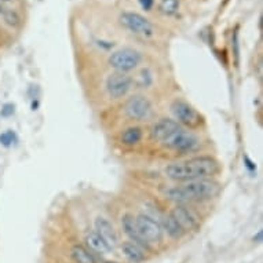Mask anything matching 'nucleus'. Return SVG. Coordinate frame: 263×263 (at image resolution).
Returning <instances> with one entry per match:
<instances>
[{
    "label": "nucleus",
    "instance_id": "f257e3e1",
    "mask_svg": "<svg viewBox=\"0 0 263 263\" xmlns=\"http://www.w3.org/2000/svg\"><path fill=\"white\" fill-rule=\"evenodd\" d=\"M220 171L219 163L210 156H200L193 159L170 164L165 168V175L178 182L211 179Z\"/></svg>",
    "mask_w": 263,
    "mask_h": 263
},
{
    "label": "nucleus",
    "instance_id": "f03ea898",
    "mask_svg": "<svg viewBox=\"0 0 263 263\" xmlns=\"http://www.w3.org/2000/svg\"><path fill=\"white\" fill-rule=\"evenodd\" d=\"M219 193V185L212 179L181 182L164 189V196L177 203H192L211 200Z\"/></svg>",
    "mask_w": 263,
    "mask_h": 263
},
{
    "label": "nucleus",
    "instance_id": "7ed1b4c3",
    "mask_svg": "<svg viewBox=\"0 0 263 263\" xmlns=\"http://www.w3.org/2000/svg\"><path fill=\"white\" fill-rule=\"evenodd\" d=\"M171 110H173L174 116L177 119V123L179 125H185L190 129L199 128L200 125L203 124V116L200 115L196 109L183 100L174 101L171 105Z\"/></svg>",
    "mask_w": 263,
    "mask_h": 263
},
{
    "label": "nucleus",
    "instance_id": "20e7f679",
    "mask_svg": "<svg viewBox=\"0 0 263 263\" xmlns=\"http://www.w3.org/2000/svg\"><path fill=\"white\" fill-rule=\"evenodd\" d=\"M164 147L177 153H190L200 147V139L190 131L179 129L163 142Z\"/></svg>",
    "mask_w": 263,
    "mask_h": 263
},
{
    "label": "nucleus",
    "instance_id": "39448f33",
    "mask_svg": "<svg viewBox=\"0 0 263 263\" xmlns=\"http://www.w3.org/2000/svg\"><path fill=\"white\" fill-rule=\"evenodd\" d=\"M142 61V55L134 48H121L117 50L109 58V65L120 73H127L134 70Z\"/></svg>",
    "mask_w": 263,
    "mask_h": 263
},
{
    "label": "nucleus",
    "instance_id": "423d86ee",
    "mask_svg": "<svg viewBox=\"0 0 263 263\" xmlns=\"http://www.w3.org/2000/svg\"><path fill=\"white\" fill-rule=\"evenodd\" d=\"M135 222H137V228H138L141 237L147 246L161 241L163 226L157 220L153 219L152 216L145 215V214H139L138 216H135Z\"/></svg>",
    "mask_w": 263,
    "mask_h": 263
},
{
    "label": "nucleus",
    "instance_id": "0eeeda50",
    "mask_svg": "<svg viewBox=\"0 0 263 263\" xmlns=\"http://www.w3.org/2000/svg\"><path fill=\"white\" fill-rule=\"evenodd\" d=\"M120 24L129 32L143 36V37H151L155 33V28L152 25V22L138 13L125 11L120 15Z\"/></svg>",
    "mask_w": 263,
    "mask_h": 263
},
{
    "label": "nucleus",
    "instance_id": "6e6552de",
    "mask_svg": "<svg viewBox=\"0 0 263 263\" xmlns=\"http://www.w3.org/2000/svg\"><path fill=\"white\" fill-rule=\"evenodd\" d=\"M124 112L131 120H145L152 115V104L143 95H133L124 105Z\"/></svg>",
    "mask_w": 263,
    "mask_h": 263
},
{
    "label": "nucleus",
    "instance_id": "1a4fd4ad",
    "mask_svg": "<svg viewBox=\"0 0 263 263\" xmlns=\"http://www.w3.org/2000/svg\"><path fill=\"white\" fill-rule=\"evenodd\" d=\"M131 87H133V79L125 73L116 72L106 79V91L115 100H120L125 97L131 90Z\"/></svg>",
    "mask_w": 263,
    "mask_h": 263
},
{
    "label": "nucleus",
    "instance_id": "9d476101",
    "mask_svg": "<svg viewBox=\"0 0 263 263\" xmlns=\"http://www.w3.org/2000/svg\"><path fill=\"white\" fill-rule=\"evenodd\" d=\"M170 214L177 220L183 232H192L199 228V216L194 214L193 210H190L186 205H182V204L177 205Z\"/></svg>",
    "mask_w": 263,
    "mask_h": 263
},
{
    "label": "nucleus",
    "instance_id": "9b49d317",
    "mask_svg": "<svg viewBox=\"0 0 263 263\" xmlns=\"http://www.w3.org/2000/svg\"><path fill=\"white\" fill-rule=\"evenodd\" d=\"M181 128V125L173 119H161L160 121L155 123L151 128V139L156 141V142L163 143L165 139L170 138L171 135L175 134Z\"/></svg>",
    "mask_w": 263,
    "mask_h": 263
},
{
    "label": "nucleus",
    "instance_id": "f8f14e48",
    "mask_svg": "<svg viewBox=\"0 0 263 263\" xmlns=\"http://www.w3.org/2000/svg\"><path fill=\"white\" fill-rule=\"evenodd\" d=\"M94 226L95 232L100 234L101 237L105 240V242L113 250V248L117 246V242H119V237H117V233L116 230H115V228H113V224L110 223L108 219H105V218L100 216V218L95 219Z\"/></svg>",
    "mask_w": 263,
    "mask_h": 263
},
{
    "label": "nucleus",
    "instance_id": "ddd939ff",
    "mask_svg": "<svg viewBox=\"0 0 263 263\" xmlns=\"http://www.w3.org/2000/svg\"><path fill=\"white\" fill-rule=\"evenodd\" d=\"M121 224H123V229H124V233L129 237V240L133 242H135L137 246H139L142 250H146L147 244L142 240L141 234L138 232V228H137V222H135V216L131 215V214H125L123 216V220H121Z\"/></svg>",
    "mask_w": 263,
    "mask_h": 263
},
{
    "label": "nucleus",
    "instance_id": "4468645a",
    "mask_svg": "<svg viewBox=\"0 0 263 263\" xmlns=\"http://www.w3.org/2000/svg\"><path fill=\"white\" fill-rule=\"evenodd\" d=\"M121 251L127 260L133 263H142L146 256H145V250H142L141 247L137 246L135 242H124L121 246Z\"/></svg>",
    "mask_w": 263,
    "mask_h": 263
},
{
    "label": "nucleus",
    "instance_id": "2eb2a0df",
    "mask_svg": "<svg viewBox=\"0 0 263 263\" xmlns=\"http://www.w3.org/2000/svg\"><path fill=\"white\" fill-rule=\"evenodd\" d=\"M86 244L88 247V250L97 254H109L112 248L105 242V240L101 237L97 232H91L90 234H87Z\"/></svg>",
    "mask_w": 263,
    "mask_h": 263
},
{
    "label": "nucleus",
    "instance_id": "dca6fc26",
    "mask_svg": "<svg viewBox=\"0 0 263 263\" xmlns=\"http://www.w3.org/2000/svg\"><path fill=\"white\" fill-rule=\"evenodd\" d=\"M70 255L76 263H97L94 254L84 246H73L70 250Z\"/></svg>",
    "mask_w": 263,
    "mask_h": 263
},
{
    "label": "nucleus",
    "instance_id": "f3484780",
    "mask_svg": "<svg viewBox=\"0 0 263 263\" xmlns=\"http://www.w3.org/2000/svg\"><path fill=\"white\" fill-rule=\"evenodd\" d=\"M142 137V128H139V127H129V128L123 131L120 141L125 146H135V145H138L141 142Z\"/></svg>",
    "mask_w": 263,
    "mask_h": 263
},
{
    "label": "nucleus",
    "instance_id": "a211bd4d",
    "mask_svg": "<svg viewBox=\"0 0 263 263\" xmlns=\"http://www.w3.org/2000/svg\"><path fill=\"white\" fill-rule=\"evenodd\" d=\"M164 229H165V232L168 233V236L171 238H175V240H178V238H181L182 236H183V230H182V228L178 224V222L173 218V215L171 214H168V215L164 218Z\"/></svg>",
    "mask_w": 263,
    "mask_h": 263
},
{
    "label": "nucleus",
    "instance_id": "6ab92c4d",
    "mask_svg": "<svg viewBox=\"0 0 263 263\" xmlns=\"http://www.w3.org/2000/svg\"><path fill=\"white\" fill-rule=\"evenodd\" d=\"M179 10V0H160L159 11L164 15H175Z\"/></svg>",
    "mask_w": 263,
    "mask_h": 263
},
{
    "label": "nucleus",
    "instance_id": "aec40b11",
    "mask_svg": "<svg viewBox=\"0 0 263 263\" xmlns=\"http://www.w3.org/2000/svg\"><path fill=\"white\" fill-rule=\"evenodd\" d=\"M152 82H153V78L147 69H142L135 76V79H133V84L138 86L139 88H146V87L151 86Z\"/></svg>",
    "mask_w": 263,
    "mask_h": 263
},
{
    "label": "nucleus",
    "instance_id": "412c9836",
    "mask_svg": "<svg viewBox=\"0 0 263 263\" xmlns=\"http://www.w3.org/2000/svg\"><path fill=\"white\" fill-rule=\"evenodd\" d=\"M17 134L14 133L13 129H7L5 131L3 134H0V145L5 147H10L13 146L14 143L17 142Z\"/></svg>",
    "mask_w": 263,
    "mask_h": 263
},
{
    "label": "nucleus",
    "instance_id": "4be33fe9",
    "mask_svg": "<svg viewBox=\"0 0 263 263\" xmlns=\"http://www.w3.org/2000/svg\"><path fill=\"white\" fill-rule=\"evenodd\" d=\"M3 20H5L9 25L11 26H17L20 25V17L17 15V13H14V11H11V10H5V13H3Z\"/></svg>",
    "mask_w": 263,
    "mask_h": 263
},
{
    "label": "nucleus",
    "instance_id": "5701e85b",
    "mask_svg": "<svg viewBox=\"0 0 263 263\" xmlns=\"http://www.w3.org/2000/svg\"><path fill=\"white\" fill-rule=\"evenodd\" d=\"M14 113V105L13 104H6L3 108H2V110H0V115L3 117H9L11 116Z\"/></svg>",
    "mask_w": 263,
    "mask_h": 263
},
{
    "label": "nucleus",
    "instance_id": "b1692460",
    "mask_svg": "<svg viewBox=\"0 0 263 263\" xmlns=\"http://www.w3.org/2000/svg\"><path fill=\"white\" fill-rule=\"evenodd\" d=\"M138 3L141 5L143 10H146V11H151L153 9V6H155V0H138Z\"/></svg>",
    "mask_w": 263,
    "mask_h": 263
},
{
    "label": "nucleus",
    "instance_id": "393cba45",
    "mask_svg": "<svg viewBox=\"0 0 263 263\" xmlns=\"http://www.w3.org/2000/svg\"><path fill=\"white\" fill-rule=\"evenodd\" d=\"M244 160H246V163H247L246 165H247V167H248V168L251 170V171H254V170H256V165H255V164L252 163V161H251V160L248 159L247 156H246V157H244Z\"/></svg>",
    "mask_w": 263,
    "mask_h": 263
},
{
    "label": "nucleus",
    "instance_id": "a878e982",
    "mask_svg": "<svg viewBox=\"0 0 263 263\" xmlns=\"http://www.w3.org/2000/svg\"><path fill=\"white\" fill-rule=\"evenodd\" d=\"M5 7H3V6H2V3H0V17H2V15H3V13H5Z\"/></svg>",
    "mask_w": 263,
    "mask_h": 263
},
{
    "label": "nucleus",
    "instance_id": "bb28decb",
    "mask_svg": "<svg viewBox=\"0 0 263 263\" xmlns=\"http://www.w3.org/2000/svg\"><path fill=\"white\" fill-rule=\"evenodd\" d=\"M2 2H10V0H2Z\"/></svg>",
    "mask_w": 263,
    "mask_h": 263
},
{
    "label": "nucleus",
    "instance_id": "cd10ccee",
    "mask_svg": "<svg viewBox=\"0 0 263 263\" xmlns=\"http://www.w3.org/2000/svg\"><path fill=\"white\" fill-rule=\"evenodd\" d=\"M106 263H117V262H106Z\"/></svg>",
    "mask_w": 263,
    "mask_h": 263
}]
</instances>
